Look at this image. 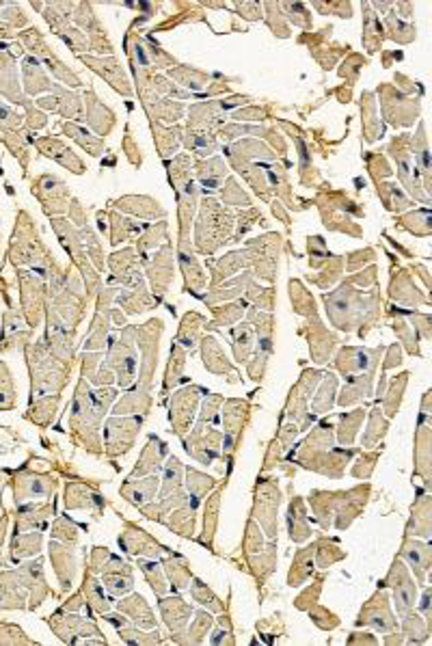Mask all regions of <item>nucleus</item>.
Returning <instances> with one entry per match:
<instances>
[{
	"label": "nucleus",
	"mask_w": 432,
	"mask_h": 646,
	"mask_svg": "<svg viewBox=\"0 0 432 646\" xmlns=\"http://www.w3.org/2000/svg\"><path fill=\"white\" fill-rule=\"evenodd\" d=\"M396 635H398V633H396ZM396 642H398V644H402V642H404V637H400V635H398V637H385V644H396Z\"/></svg>",
	"instance_id": "obj_54"
},
{
	"label": "nucleus",
	"mask_w": 432,
	"mask_h": 646,
	"mask_svg": "<svg viewBox=\"0 0 432 646\" xmlns=\"http://www.w3.org/2000/svg\"><path fill=\"white\" fill-rule=\"evenodd\" d=\"M346 379H348V387H344V394L340 396L342 407L355 404L372 392V372L359 376H346Z\"/></svg>",
	"instance_id": "obj_23"
},
{
	"label": "nucleus",
	"mask_w": 432,
	"mask_h": 646,
	"mask_svg": "<svg viewBox=\"0 0 432 646\" xmlns=\"http://www.w3.org/2000/svg\"><path fill=\"white\" fill-rule=\"evenodd\" d=\"M158 608H160V614H162V618H165V623H167V627L173 631V633H184V629H186V625H188V620H190V614H193V608L182 599V597H162L160 599V603H158Z\"/></svg>",
	"instance_id": "obj_11"
},
{
	"label": "nucleus",
	"mask_w": 432,
	"mask_h": 646,
	"mask_svg": "<svg viewBox=\"0 0 432 646\" xmlns=\"http://www.w3.org/2000/svg\"><path fill=\"white\" fill-rule=\"evenodd\" d=\"M234 352L238 361H249L251 348H253V331L249 325H240L238 329H234Z\"/></svg>",
	"instance_id": "obj_36"
},
{
	"label": "nucleus",
	"mask_w": 432,
	"mask_h": 646,
	"mask_svg": "<svg viewBox=\"0 0 432 646\" xmlns=\"http://www.w3.org/2000/svg\"><path fill=\"white\" fill-rule=\"evenodd\" d=\"M184 367V350L180 346L171 348V361H169V370H167V379H165V389H169L171 385L178 383L180 372Z\"/></svg>",
	"instance_id": "obj_43"
},
{
	"label": "nucleus",
	"mask_w": 432,
	"mask_h": 646,
	"mask_svg": "<svg viewBox=\"0 0 432 646\" xmlns=\"http://www.w3.org/2000/svg\"><path fill=\"white\" fill-rule=\"evenodd\" d=\"M357 625L359 627H374L378 631H396L398 629V620L392 614L389 592L387 590L374 592V597L361 608Z\"/></svg>",
	"instance_id": "obj_4"
},
{
	"label": "nucleus",
	"mask_w": 432,
	"mask_h": 646,
	"mask_svg": "<svg viewBox=\"0 0 432 646\" xmlns=\"http://www.w3.org/2000/svg\"><path fill=\"white\" fill-rule=\"evenodd\" d=\"M309 616H311L313 625H318L322 631H331V629H335L340 625V618L333 612L324 610V608H318V605L309 608Z\"/></svg>",
	"instance_id": "obj_42"
},
{
	"label": "nucleus",
	"mask_w": 432,
	"mask_h": 646,
	"mask_svg": "<svg viewBox=\"0 0 432 646\" xmlns=\"http://www.w3.org/2000/svg\"><path fill=\"white\" fill-rule=\"evenodd\" d=\"M322 581H324V577H320L313 586H309L303 595L296 599V610H309L311 605H315L318 603V597H320V590H322Z\"/></svg>",
	"instance_id": "obj_46"
},
{
	"label": "nucleus",
	"mask_w": 432,
	"mask_h": 646,
	"mask_svg": "<svg viewBox=\"0 0 432 646\" xmlns=\"http://www.w3.org/2000/svg\"><path fill=\"white\" fill-rule=\"evenodd\" d=\"M288 527H290V538L294 543H305L307 538L311 536V529L307 525V512H305L301 500H292V504H290Z\"/></svg>",
	"instance_id": "obj_19"
},
{
	"label": "nucleus",
	"mask_w": 432,
	"mask_h": 646,
	"mask_svg": "<svg viewBox=\"0 0 432 646\" xmlns=\"http://www.w3.org/2000/svg\"><path fill=\"white\" fill-rule=\"evenodd\" d=\"M383 348L376 350H365V348H344L338 357V367L344 374L350 372H363V370H374L378 357H381Z\"/></svg>",
	"instance_id": "obj_12"
},
{
	"label": "nucleus",
	"mask_w": 432,
	"mask_h": 646,
	"mask_svg": "<svg viewBox=\"0 0 432 646\" xmlns=\"http://www.w3.org/2000/svg\"><path fill=\"white\" fill-rule=\"evenodd\" d=\"M402 359H400V348L398 346H392L389 348V361L385 363V367H394V365H398Z\"/></svg>",
	"instance_id": "obj_52"
},
{
	"label": "nucleus",
	"mask_w": 432,
	"mask_h": 646,
	"mask_svg": "<svg viewBox=\"0 0 432 646\" xmlns=\"http://www.w3.org/2000/svg\"><path fill=\"white\" fill-rule=\"evenodd\" d=\"M383 586H392L394 588V599H396V610H398V616H406L409 612L415 610V603H417V583L415 579L411 577L406 564L396 558Z\"/></svg>",
	"instance_id": "obj_2"
},
{
	"label": "nucleus",
	"mask_w": 432,
	"mask_h": 646,
	"mask_svg": "<svg viewBox=\"0 0 432 646\" xmlns=\"http://www.w3.org/2000/svg\"><path fill=\"white\" fill-rule=\"evenodd\" d=\"M400 560H406L411 564V569L415 571V579L417 583H423L426 581V573L432 564V549L428 543L423 541H417V538H406L402 543V549H400Z\"/></svg>",
	"instance_id": "obj_10"
},
{
	"label": "nucleus",
	"mask_w": 432,
	"mask_h": 646,
	"mask_svg": "<svg viewBox=\"0 0 432 646\" xmlns=\"http://www.w3.org/2000/svg\"><path fill=\"white\" fill-rule=\"evenodd\" d=\"M201 389L199 387H186L182 392H178L173 396V402H171V424L176 428L178 435H184V430H188L190 421H193V413H195V407H197V400H199V394Z\"/></svg>",
	"instance_id": "obj_9"
},
{
	"label": "nucleus",
	"mask_w": 432,
	"mask_h": 646,
	"mask_svg": "<svg viewBox=\"0 0 432 646\" xmlns=\"http://www.w3.org/2000/svg\"><path fill=\"white\" fill-rule=\"evenodd\" d=\"M176 493H182V465L178 458H171L169 461V467H167V480H165V487H162V497H169V495H176Z\"/></svg>",
	"instance_id": "obj_38"
},
{
	"label": "nucleus",
	"mask_w": 432,
	"mask_h": 646,
	"mask_svg": "<svg viewBox=\"0 0 432 646\" xmlns=\"http://www.w3.org/2000/svg\"><path fill=\"white\" fill-rule=\"evenodd\" d=\"M169 521H167V525L176 532V534H180V536H184V538H190L193 534H195V504L193 506H188L186 504V508L184 510H171L169 512Z\"/></svg>",
	"instance_id": "obj_26"
},
{
	"label": "nucleus",
	"mask_w": 432,
	"mask_h": 646,
	"mask_svg": "<svg viewBox=\"0 0 432 646\" xmlns=\"http://www.w3.org/2000/svg\"><path fill=\"white\" fill-rule=\"evenodd\" d=\"M212 625H214V618H212L205 610H199V612L195 614L190 627L182 633V635H186V637H182L180 642H182V644H201V642L205 640V635L210 633ZM176 635H180V633H176Z\"/></svg>",
	"instance_id": "obj_25"
},
{
	"label": "nucleus",
	"mask_w": 432,
	"mask_h": 646,
	"mask_svg": "<svg viewBox=\"0 0 432 646\" xmlns=\"http://www.w3.org/2000/svg\"><path fill=\"white\" fill-rule=\"evenodd\" d=\"M419 225H423V230L430 232V212L428 210H419V212H413V214H409V217H404V227L409 232H413L417 236H426Z\"/></svg>",
	"instance_id": "obj_45"
},
{
	"label": "nucleus",
	"mask_w": 432,
	"mask_h": 646,
	"mask_svg": "<svg viewBox=\"0 0 432 646\" xmlns=\"http://www.w3.org/2000/svg\"><path fill=\"white\" fill-rule=\"evenodd\" d=\"M247 558H249V564L253 569V575L257 579H266L277 566V543L270 541L259 554H253V556H247Z\"/></svg>",
	"instance_id": "obj_21"
},
{
	"label": "nucleus",
	"mask_w": 432,
	"mask_h": 646,
	"mask_svg": "<svg viewBox=\"0 0 432 646\" xmlns=\"http://www.w3.org/2000/svg\"><path fill=\"white\" fill-rule=\"evenodd\" d=\"M149 277H151V284H153V292L158 294H165L169 284H171V277H173V266H171V249H162L160 255H156L151 268H149Z\"/></svg>",
	"instance_id": "obj_15"
},
{
	"label": "nucleus",
	"mask_w": 432,
	"mask_h": 646,
	"mask_svg": "<svg viewBox=\"0 0 432 646\" xmlns=\"http://www.w3.org/2000/svg\"><path fill=\"white\" fill-rule=\"evenodd\" d=\"M102 573H104V588L111 592L113 597H119V595L124 597L126 592H130L132 586H134L130 564H126L124 560H119L115 556H111L106 560Z\"/></svg>",
	"instance_id": "obj_6"
},
{
	"label": "nucleus",
	"mask_w": 432,
	"mask_h": 646,
	"mask_svg": "<svg viewBox=\"0 0 432 646\" xmlns=\"http://www.w3.org/2000/svg\"><path fill=\"white\" fill-rule=\"evenodd\" d=\"M214 478H210V475H205V473H199V471H195V469H188V480H186V487H188V493H190V497H195V502L197 500H201V497H205L207 495V491L214 487Z\"/></svg>",
	"instance_id": "obj_35"
},
{
	"label": "nucleus",
	"mask_w": 432,
	"mask_h": 646,
	"mask_svg": "<svg viewBox=\"0 0 432 646\" xmlns=\"http://www.w3.org/2000/svg\"><path fill=\"white\" fill-rule=\"evenodd\" d=\"M165 452H167L165 443H162L160 439H156V437H149V443L143 450L141 463L134 467L130 478H136V475H143V473H156L162 467L160 461H162V456H165Z\"/></svg>",
	"instance_id": "obj_17"
},
{
	"label": "nucleus",
	"mask_w": 432,
	"mask_h": 646,
	"mask_svg": "<svg viewBox=\"0 0 432 646\" xmlns=\"http://www.w3.org/2000/svg\"><path fill=\"white\" fill-rule=\"evenodd\" d=\"M141 419H111L106 424V437H108V452L124 454L132 448L134 437L139 433Z\"/></svg>",
	"instance_id": "obj_8"
},
{
	"label": "nucleus",
	"mask_w": 432,
	"mask_h": 646,
	"mask_svg": "<svg viewBox=\"0 0 432 646\" xmlns=\"http://www.w3.org/2000/svg\"><path fill=\"white\" fill-rule=\"evenodd\" d=\"M225 173H227V169H225V165L221 163L219 158L210 160V163H199V165H197V176H199V180L203 182V186H210V188H216V186H219L221 180L225 178Z\"/></svg>",
	"instance_id": "obj_27"
},
{
	"label": "nucleus",
	"mask_w": 432,
	"mask_h": 646,
	"mask_svg": "<svg viewBox=\"0 0 432 646\" xmlns=\"http://www.w3.org/2000/svg\"><path fill=\"white\" fill-rule=\"evenodd\" d=\"M313 551H315V545H309V547H303L296 551L292 569L288 573V586H292V588L303 586L313 575Z\"/></svg>",
	"instance_id": "obj_16"
},
{
	"label": "nucleus",
	"mask_w": 432,
	"mask_h": 646,
	"mask_svg": "<svg viewBox=\"0 0 432 646\" xmlns=\"http://www.w3.org/2000/svg\"><path fill=\"white\" fill-rule=\"evenodd\" d=\"M232 223H234L232 214L227 210H223L214 199H205L203 208H201V219L197 225V244H199L201 253L205 251L207 240H214V242H210L207 253H212L223 240H227V232H230Z\"/></svg>",
	"instance_id": "obj_1"
},
{
	"label": "nucleus",
	"mask_w": 432,
	"mask_h": 646,
	"mask_svg": "<svg viewBox=\"0 0 432 646\" xmlns=\"http://www.w3.org/2000/svg\"><path fill=\"white\" fill-rule=\"evenodd\" d=\"M361 419H363V411H361V409H357L355 413L342 415V424H340V443H342V446H350V443H352Z\"/></svg>",
	"instance_id": "obj_37"
},
{
	"label": "nucleus",
	"mask_w": 432,
	"mask_h": 646,
	"mask_svg": "<svg viewBox=\"0 0 432 646\" xmlns=\"http://www.w3.org/2000/svg\"><path fill=\"white\" fill-rule=\"evenodd\" d=\"M313 556H315V562H318L322 569H327V566H331L333 562H338V560H344V558H346V554H344V551H340V547H338L333 541H327V538H322L320 543H315V551H313Z\"/></svg>",
	"instance_id": "obj_31"
},
{
	"label": "nucleus",
	"mask_w": 432,
	"mask_h": 646,
	"mask_svg": "<svg viewBox=\"0 0 432 646\" xmlns=\"http://www.w3.org/2000/svg\"><path fill=\"white\" fill-rule=\"evenodd\" d=\"M244 311V303H238V305H227L225 309H221L219 311V322H227V325H232V322L240 316Z\"/></svg>",
	"instance_id": "obj_49"
},
{
	"label": "nucleus",
	"mask_w": 432,
	"mask_h": 646,
	"mask_svg": "<svg viewBox=\"0 0 432 646\" xmlns=\"http://www.w3.org/2000/svg\"><path fill=\"white\" fill-rule=\"evenodd\" d=\"M335 387H338L335 376H333V374H329L327 379H324V383H322V387H320L318 396H315V398H313V402H311V407H313V411H315V413H327V411H331V407H333V394H335Z\"/></svg>",
	"instance_id": "obj_33"
},
{
	"label": "nucleus",
	"mask_w": 432,
	"mask_h": 646,
	"mask_svg": "<svg viewBox=\"0 0 432 646\" xmlns=\"http://www.w3.org/2000/svg\"><path fill=\"white\" fill-rule=\"evenodd\" d=\"M117 610L126 616H130V620L139 627H145V629H153L156 627V618L149 610V605L145 603V599L141 595H132L124 601L117 603Z\"/></svg>",
	"instance_id": "obj_14"
},
{
	"label": "nucleus",
	"mask_w": 432,
	"mask_h": 646,
	"mask_svg": "<svg viewBox=\"0 0 432 646\" xmlns=\"http://www.w3.org/2000/svg\"><path fill=\"white\" fill-rule=\"evenodd\" d=\"M210 642H212V644H225V642H227V644H234L232 629H227V631H225V629H216L214 635L210 637Z\"/></svg>",
	"instance_id": "obj_50"
},
{
	"label": "nucleus",
	"mask_w": 432,
	"mask_h": 646,
	"mask_svg": "<svg viewBox=\"0 0 432 646\" xmlns=\"http://www.w3.org/2000/svg\"><path fill=\"white\" fill-rule=\"evenodd\" d=\"M430 597H432V592H430V588H426L423 590V597H421V612H423V618H426V623L430 625V629H432V614H430Z\"/></svg>",
	"instance_id": "obj_51"
},
{
	"label": "nucleus",
	"mask_w": 432,
	"mask_h": 646,
	"mask_svg": "<svg viewBox=\"0 0 432 646\" xmlns=\"http://www.w3.org/2000/svg\"><path fill=\"white\" fill-rule=\"evenodd\" d=\"M281 504V495L275 482H261L255 489L253 517L264 527L270 541H277V508Z\"/></svg>",
	"instance_id": "obj_3"
},
{
	"label": "nucleus",
	"mask_w": 432,
	"mask_h": 646,
	"mask_svg": "<svg viewBox=\"0 0 432 646\" xmlns=\"http://www.w3.org/2000/svg\"><path fill=\"white\" fill-rule=\"evenodd\" d=\"M85 592H87V599H89V605L97 612V614H106L108 612V601L104 597V588L102 583H97L93 579V575H87L85 577Z\"/></svg>",
	"instance_id": "obj_34"
},
{
	"label": "nucleus",
	"mask_w": 432,
	"mask_h": 646,
	"mask_svg": "<svg viewBox=\"0 0 432 646\" xmlns=\"http://www.w3.org/2000/svg\"><path fill=\"white\" fill-rule=\"evenodd\" d=\"M385 433H387V419L383 417L381 411L374 409V415H372V419H369V428H367V433H365V437H363V446H365V448H374V443H376L378 439H381Z\"/></svg>",
	"instance_id": "obj_39"
},
{
	"label": "nucleus",
	"mask_w": 432,
	"mask_h": 646,
	"mask_svg": "<svg viewBox=\"0 0 432 646\" xmlns=\"http://www.w3.org/2000/svg\"><path fill=\"white\" fill-rule=\"evenodd\" d=\"M190 595L195 601H199L203 608H207L210 612H221L223 610V603L221 599L214 595V592L207 588V583H203L201 579H195L193 577V583H190Z\"/></svg>",
	"instance_id": "obj_30"
},
{
	"label": "nucleus",
	"mask_w": 432,
	"mask_h": 646,
	"mask_svg": "<svg viewBox=\"0 0 432 646\" xmlns=\"http://www.w3.org/2000/svg\"><path fill=\"white\" fill-rule=\"evenodd\" d=\"M156 491H158V478L156 475H149L145 480H134V478H128V482L124 484V497L134 504V506H145L147 502H151L156 497Z\"/></svg>",
	"instance_id": "obj_13"
},
{
	"label": "nucleus",
	"mask_w": 432,
	"mask_h": 646,
	"mask_svg": "<svg viewBox=\"0 0 432 646\" xmlns=\"http://www.w3.org/2000/svg\"><path fill=\"white\" fill-rule=\"evenodd\" d=\"M406 376L409 374H402L400 376V381L396 379L394 381V387H392V396H387L385 398V404H387V413L389 415H396V411H398V407H400V400H402V389H404V385H406Z\"/></svg>",
	"instance_id": "obj_47"
},
{
	"label": "nucleus",
	"mask_w": 432,
	"mask_h": 646,
	"mask_svg": "<svg viewBox=\"0 0 432 646\" xmlns=\"http://www.w3.org/2000/svg\"><path fill=\"white\" fill-rule=\"evenodd\" d=\"M199 318H201V316H197V313H188V316L182 320V329H180L178 342H182L186 348H193V346H195V338H197V329H199V325H195V322H197Z\"/></svg>",
	"instance_id": "obj_44"
},
{
	"label": "nucleus",
	"mask_w": 432,
	"mask_h": 646,
	"mask_svg": "<svg viewBox=\"0 0 432 646\" xmlns=\"http://www.w3.org/2000/svg\"><path fill=\"white\" fill-rule=\"evenodd\" d=\"M361 635H363V637H355V635H352V637H348V644H357V642H365V644H376V640H374V637H369L372 633H361Z\"/></svg>",
	"instance_id": "obj_53"
},
{
	"label": "nucleus",
	"mask_w": 432,
	"mask_h": 646,
	"mask_svg": "<svg viewBox=\"0 0 432 646\" xmlns=\"http://www.w3.org/2000/svg\"><path fill=\"white\" fill-rule=\"evenodd\" d=\"M430 430L428 426H419V433H417V473L423 478L426 487H430V473H428V465H430V456H428V450H430Z\"/></svg>",
	"instance_id": "obj_29"
},
{
	"label": "nucleus",
	"mask_w": 432,
	"mask_h": 646,
	"mask_svg": "<svg viewBox=\"0 0 432 646\" xmlns=\"http://www.w3.org/2000/svg\"><path fill=\"white\" fill-rule=\"evenodd\" d=\"M119 547L128 554H134V556H149V558H158L160 554H167V549L162 547L158 541L141 529V527H134V525H128L126 532L119 536Z\"/></svg>",
	"instance_id": "obj_7"
},
{
	"label": "nucleus",
	"mask_w": 432,
	"mask_h": 646,
	"mask_svg": "<svg viewBox=\"0 0 432 646\" xmlns=\"http://www.w3.org/2000/svg\"><path fill=\"white\" fill-rule=\"evenodd\" d=\"M162 566H165V573L169 575V581H171L173 590H184V588L190 586L193 571H190V566H188V562L184 558L169 556L165 562H162Z\"/></svg>",
	"instance_id": "obj_22"
},
{
	"label": "nucleus",
	"mask_w": 432,
	"mask_h": 646,
	"mask_svg": "<svg viewBox=\"0 0 432 646\" xmlns=\"http://www.w3.org/2000/svg\"><path fill=\"white\" fill-rule=\"evenodd\" d=\"M219 493H214L207 504H205V517H203V538L201 543L203 545H212V538H214V529H216V521H219Z\"/></svg>",
	"instance_id": "obj_32"
},
{
	"label": "nucleus",
	"mask_w": 432,
	"mask_h": 646,
	"mask_svg": "<svg viewBox=\"0 0 432 646\" xmlns=\"http://www.w3.org/2000/svg\"><path fill=\"white\" fill-rule=\"evenodd\" d=\"M223 201L230 203V205H249V203H251L249 197L242 193V188H240L234 180H230V184L225 186V190H223Z\"/></svg>",
	"instance_id": "obj_48"
},
{
	"label": "nucleus",
	"mask_w": 432,
	"mask_h": 646,
	"mask_svg": "<svg viewBox=\"0 0 432 646\" xmlns=\"http://www.w3.org/2000/svg\"><path fill=\"white\" fill-rule=\"evenodd\" d=\"M264 547H266V543H264V536L259 532V525L251 519L247 523V534H244V554L253 556V554H259Z\"/></svg>",
	"instance_id": "obj_41"
},
{
	"label": "nucleus",
	"mask_w": 432,
	"mask_h": 646,
	"mask_svg": "<svg viewBox=\"0 0 432 646\" xmlns=\"http://www.w3.org/2000/svg\"><path fill=\"white\" fill-rule=\"evenodd\" d=\"M139 566L145 573V577H147V581H149V586H151V590L156 592V595L158 597H165L167 590H169V583H167V577H165V573H162L160 564L158 562L139 560Z\"/></svg>",
	"instance_id": "obj_28"
},
{
	"label": "nucleus",
	"mask_w": 432,
	"mask_h": 646,
	"mask_svg": "<svg viewBox=\"0 0 432 646\" xmlns=\"http://www.w3.org/2000/svg\"><path fill=\"white\" fill-rule=\"evenodd\" d=\"M430 527H432V517H430V497H421L415 508H413V517L409 521L406 527V536H415V538H428L430 536Z\"/></svg>",
	"instance_id": "obj_18"
},
{
	"label": "nucleus",
	"mask_w": 432,
	"mask_h": 646,
	"mask_svg": "<svg viewBox=\"0 0 432 646\" xmlns=\"http://www.w3.org/2000/svg\"><path fill=\"white\" fill-rule=\"evenodd\" d=\"M119 629V637L124 640V642H128V644H160V633H158V629L156 631H149V633H143V631H139L136 627H126V625H122V627H117Z\"/></svg>",
	"instance_id": "obj_40"
},
{
	"label": "nucleus",
	"mask_w": 432,
	"mask_h": 646,
	"mask_svg": "<svg viewBox=\"0 0 432 646\" xmlns=\"http://www.w3.org/2000/svg\"><path fill=\"white\" fill-rule=\"evenodd\" d=\"M128 331H124V335L119 340H115V344L111 346V355H108L106 361V370H115L117 372V381L122 387H128L134 379L136 372V352L132 348V342L126 340Z\"/></svg>",
	"instance_id": "obj_5"
},
{
	"label": "nucleus",
	"mask_w": 432,
	"mask_h": 646,
	"mask_svg": "<svg viewBox=\"0 0 432 646\" xmlns=\"http://www.w3.org/2000/svg\"><path fill=\"white\" fill-rule=\"evenodd\" d=\"M402 635H406V642L411 644H423L430 637V625L413 610L402 616Z\"/></svg>",
	"instance_id": "obj_24"
},
{
	"label": "nucleus",
	"mask_w": 432,
	"mask_h": 646,
	"mask_svg": "<svg viewBox=\"0 0 432 646\" xmlns=\"http://www.w3.org/2000/svg\"><path fill=\"white\" fill-rule=\"evenodd\" d=\"M203 363L210 372L214 374H227V372H234V367L230 365L221 344L216 342L214 338H205L203 340Z\"/></svg>",
	"instance_id": "obj_20"
}]
</instances>
